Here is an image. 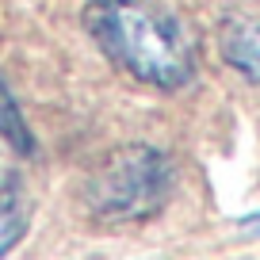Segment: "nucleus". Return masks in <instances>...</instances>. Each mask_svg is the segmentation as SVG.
Segmentation results:
<instances>
[{
	"instance_id": "f257e3e1",
	"label": "nucleus",
	"mask_w": 260,
	"mask_h": 260,
	"mask_svg": "<svg viewBox=\"0 0 260 260\" xmlns=\"http://www.w3.org/2000/svg\"><path fill=\"white\" fill-rule=\"evenodd\" d=\"M81 23L138 84L180 92L195 81V46L184 23L149 0H92L84 4Z\"/></svg>"
},
{
	"instance_id": "f03ea898",
	"label": "nucleus",
	"mask_w": 260,
	"mask_h": 260,
	"mask_svg": "<svg viewBox=\"0 0 260 260\" xmlns=\"http://www.w3.org/2000/svg\"><path fill=\"white\" fill-rule=\"evenodd\" d=\"M176 191V165L157 146H122L84 180V211L100 226H134L165 211Z\"/></svg>"
},
{
	"instance_id": "7ed1b4c3",
	"label": "nucleus",
	"mask_w": 260,
	"mask_h": 260,
	"mask_svg": "<svg viewBox=\"0 0 260 260\" xmlns=\"http://www.w3.org/2000/svg\"><path fill=\"white\" fill-rule=\"evenodd\" d=\"M218 54L222 61L241 73L245 81L260 84V23L245 16H226L218 27Z\"/></svg>"
},
{
	"instance_id": "20e7f679",
	"label": "nucleus",
	"mask_w": 260,
	"mask_h": 260,
	"mask_svg": "<svg viewBox=\"0 0 260 260\" xmlns=\"http://www.w3.org/2000/svg\"><path fill=\"white\" fill-rule=\"evenodd\" d=\"M0 142H4L12 153H19V157H35L39 153V138H35L31 122L23 119V107H19L12 84L4 81V73H0Z\"/></svg>"
},
{
	"instance_id": "39448f33",
	"label": "nucleus",
	"mask_w": 260,
	"mask_h": 260,
	"mask_svg": "<svg viewBox=\"0 0 260 260\" xmlns=\"http://www.w3.org/2000/svg\"><path fill=\"white\" fill-rule=\"evenodd\" d=\"M27 226H31V203L23 199L19 187H12L0 195V256H8L23 241Z\"/></svg>"
},
{
	"instance_id": "423d86ee",
	"label": "nucleus",
	"mask_w": 260,
	"mask_h": 260,
	"mask_svg": "<svg viewBox=\"0 0 260 260\" xmlns=\"http://www.w3.org/2000/svg\"><path fill=\"white\" fill-rule=\"evenodd\" d=\"M12 187H19V184H16V172H12V169H4V161H0V195H4V191H12Z\"/></svg>"
}]
</instances>
